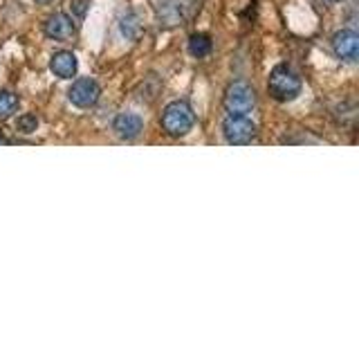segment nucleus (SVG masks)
<instances>
[{
    "label": "nucleus",
    "mask_w": 359,
    "mask_h": 337,
    "mask_svg": "<svg viewBox=\"0 0 359 337\" xmlns=\"http://www.w3.org/2000/svg\"><path fill=\"white\" fill-rule=\"evenodd\" d=\"M196 124L194 108L187 101H171L162 112V128L171 138H184Z\"/></svg>",
    "instance_id": "obj_1"
},
{
    "label": "nucleus",
    "mask_w": 359,
    "mask_h": 337,
    "mask_svg": "<svg viewBox=\"0 0 359 337\" xmlns=\"http://www.w3.org/2000/svg\"><path fill=\"white\" fill-rule=\"evenodd\" d=\"M267 90L276 101H292L301 93V79L287 65H276L267 79Z\"/></svg>",
    "instance_id": "obj_2"
},
{
    "label": "nucleus",
    "mask_w": 359,
    "mask_h": 337,
    "mask_svg": "<svg viewBox=\"0 0 359 337\" xmlns=\"http://www.w3.org/2000/svg\"><path fill=\"white\" fill-rule=\"evenodd\" d=\"M222 106L227 115H250L256 108V90L247 81H233L224 90Z\"/></svg>",
    "instance_id": "obj_3"
},
{
    "label": "nucleus",
    "mask_w": 359,
    "mask_h": 337,
    "mask_svg": "<svg viewBox=\"0 0 359 337\" xmlns=\"http://www.w3.org/2000/svg\"><path fill=\"white\" fill-rule=\"evenodd\" d=\"M198 9L200 0H162L160 7H157V18H160V25L175 27L194 18Z\"/></svg>",
    "instance_id": "obj_4"
},
{
    "label": "nucleus",
    "mask_w": 359,
    "mask_h": 337,
    "mask_svg": "<svg viewBox=\"0 0 359 337\" xmlns=\"http://www.w3.org/2000/svg\"><path fill=\"white\" fill-rule=\"evenodd\" d=\"M222 135L233 146L250 144L256 135V124L250 119V115H227L222 121Z\"/></svg>",
    "instance_id": "obj_5"
},
{
    "label": "nucleus",
    "mask_w": 359,
    "mask_h": 337,
    "mask_svg": "<svg viewBox=\"0 0 359 337\" xmlns=\"http://www.w3.org/2000/svg\"><path fill=\"white\" fill-rule=\"evenodd\" d=\"M101 97V88L95 79H76L67 90V99L79 108H93Z\"/></svg>",
    "instance_id": "obj_6"
},
{
    "label": "nucleus",
    "mask_w": 359,
    "mask_h": 337,
    "mask_svg": "<svg viewBox=\"0 0 359 337\" xmlns=\"http://www.w3.org/2000/svg\"><path fill=\"white\" fill-rule=\"evenodd\" d=\"M43 32H45V37L52 39V41L67 43V41L74 39L76 27H74L70 16L63 14V11H56V14H52L48 20L43 22Z\"/></svg>",
    "instance_id": "obj_7"
},
{
    "label": "nucleus",
    "mask_w": 359,
    "mask_h": 337,
    "mask_svg": "<svg viewBox=\"0 0 359 337\" xmlns=\"http://www.w3.org/2000/svg\"><path fill=\"white\" fill-rule=\"evenodd\" d=\"M332 50L341 61L353 63L359 56V34L355 29H341L332 37Z\"/></svg>",
    "instance_id": "obj_8"
},
{
    "label": "nucleus",
    "mask_w": 359,
    "mask_h": 337,
    "mask_svg": "<svg viewBox=\"0 0 359 337\" xmlns=\"http://www.w3.org/2000/svg\"><path fill=\"white\" fill-rule=\"evenodd\" d=\"M112 131H115V135L119 140L130 142V140L142 135L144 119L140 115H135V112H119V115L115 117V121H112Z\"/></svg>",
    "instance_id": "obj_9"
},
{
    "label": "nucleus",
    "mask_w": 359,
    "mask_h": 337,
    "mask_svg": "<svg viewBox=\"0 0 359 337\" xmlns=\"http://www.w3.org/2000/svg\"><path fill=\"white\" fill-rule=\"evenodd\" d=\"M50 70L59 77V79H72L79 70V61H76V56L74 52H67V50H61V52H56L52 54V59H50Z\"/></svg>",
    "instance_id": "obj_10"
},
{
    "label": "nucleus",
    "mask_w": 359,
    "mask_h": 337,
    "mask_svg": "<svg viewBox=\"0 0 359 337\" xmlns=\"http://www.w3.org/2000/svg\"><path fill=\"white\" fill-rule=\"evenodd\" d=\"M213 48L211 39L207 34H194V37L189 39V52L191 56H196V59H202V56H207Z\"/></svg>",
    "instance_id": "obj_11"
},
{
    "label": "nucleus",
    "mask_w": 359,
    "mask_h": 337,
    "mask_svg": "<svg viewBox=\"0 0 359 337\" xmlns=\"http://www.w3.org/2000/svg\"><path fill=\"white\" fill-rule=\"evenodd\" d=\"M18 110V95L9 90H0V121L9 119Z\"/></svg>",
    "instance_id": "obj_12"
},
{
    "label": "nucleus",
    "mask_w": 359,
    "mask_h": 337,
    "mask_svg": "<svg viewBox=\"0 0 359 337\" xmlns=\"http://www.w3.org/2000/svg\"><path fill=\"white\" fill-rule=\"evenodd\" d=\"M121 32L126 34V37H130V39H137L140 34H142V22L137 20V16L128 14L126 18H123L121 20Z\"/></svg>",
    "instance_id": "obj_13"
},
{
    "label": "nucleus",
    "mask_w": 359,
    "mask_h": 337,
    "mask_svg": "<svg viewBox=\"0 0 359 337\" xmlns=\"http://www.w3.org/2000/svg\"><path fill=\"white\" fill-rule=\"evenodd\" d=\"M16 128H18L20 133H25V135L34 133V131L39 128V119H36V115H22V117H18Z\"/></svg>",
    "instance_id": "obj_14"
},
{
    "label": "nucleus",
    "mask_w": 359,
    "mask_h": 337,
    "mask_svg": "<svg viewBox=\"0 0 359 337\" xmlns=\"http://www.w3.org/2000/svg\"><path fill=\"white\" fill-rule=\"evenodd\" d=\"M90 0H72V11L76 14V18H83L86 11H88Z\"/></svg>",
    "instance_id": "obj_15"
},
{
    "label": "nucleus",
    "mask_w": 359,
    "mask_h": 337,
    "mask_svg": "<svg viewBox=\"0 0 359 337\" xmlns=\"http://www.w3.org/2000/svg\"><path fill=\"white\" fill-rule=\"evenodd\" d=\"M0 144H7V138H5L3 133H0Z\"/></svg>",
    "instance_id": "obj_16"
},
{
    "label": "nucleus",
    "mask_w": 359,
    "mask_h": 337,
    "mask_svg": "<svg viewBox=\"0 0 359 337\" xmlns=\"http://www.w3.org/2000/svg\"><path fill=\"white\" fill-rule=\"evenodd\" d=\"M328 3H341V0H328Z\"/></svg>",
    "instance_id": "obj_17"
},
{
    "label": "nucleus",
    "mask_w": 359,
    "mask_h": 337,
    "mask_svg": "<svg viewBox=\"0 0 359 337\" xmlns=\"http://www.w3.org/2000/svg\"><path fill=\"white\" fill-rule=\"evenodd\" d=\"M36 3H50V0H36Z\"/></svg>",
    "instance_id": "obj_18"
}]
</instances>
